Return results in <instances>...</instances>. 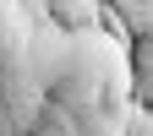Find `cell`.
<instances>
[{
    "instance_id": "cell-1",
    "label": "cell",
    "mask_w": 153,
    "mask_h": 136,
    "mask_svg": "<svg viewBox=\"0 0 153 136\" xmlns=\"http://www.w3.org/2000/svg\"><path fill=\"white\" fill-rule=\"evenodd\" d=\"M44 22H55L60 33H88L104 27V6L99 0H44Z\"/></svg>"
}]
</instances>
